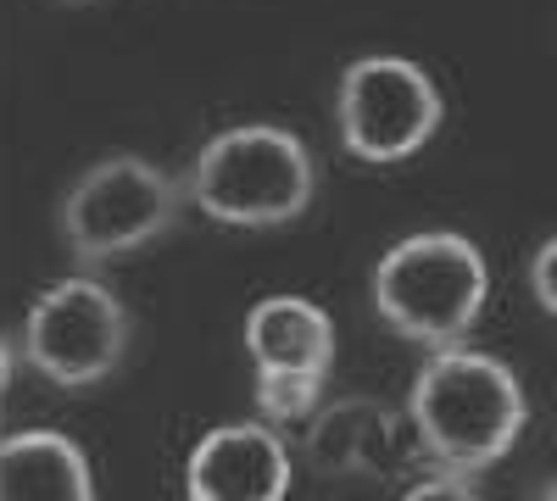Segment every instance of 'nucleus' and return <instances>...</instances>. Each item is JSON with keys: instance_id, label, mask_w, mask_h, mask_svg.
Segmentation results:
<instances>
[{"instance_id": "1", "label": "nucleus", "mask_w": 557, "mask_h": 501, "mask_svg": "<svg viewBox=\"0 0 557 501\" xmlns=\"http://www.w3.org/2000/svg\"><path fill=\"white\" fill-rule=\"evenodd\" d=\"M412 429L435 463L451 474H474L502 463L524 435V385L491 351L441 346L412 379Z\"/></svg>"}, {"instance_id": "2", "label": "nucleus", "mask_w": 557, "mask_h": 501, "mask_svg": "<svg viewBox=\"0 0 557 501\" xmlns=\"http://www.w3.org/2000/svg\"><path fill=\"white\" fill-rule=\"evenodd\" d=\"M190 196L212 223H228V229H278L312 206L318 167L301 134L278 123H240L201 146Z\"/></svg>"}, {"instance_id": "3", "label": "nucleus", "mask_w": 557, "mask_h": 501, "mask_svg": "<svg viewBox=\"0 0 557 501\" xmlns=\"http://www.w3.org/2000/svg\"><path fill=\"white\" fill-rule=\"evenodd\" d=\"M485 296H491V267H485L480 246L451 229L407 235L374 267L380 317L396 335L430 346V351L462 346V335L480 324Z\"/></svg>"}, {"instance_id": "4", "label": "nucleus", "mask_w": 557, "mask_h": 501, "mask_svg": "<svg viewBox=\"0 0 557 501\" xmlns=\"http://www.w3.org/2000/svg\"><path fill=\"white\" fill-rule=\"evenodd\" d=\"M178 212L173 178L146 156H101L89 162L62 196V235L78 262H112L151 246Z\"/></svg>"}, {"instance_id": "5", "label": "nucleus", "mask_w": 557, "mask_h": 501, "mask_svg": "<svg viewBox=\"0 0 557 501\" xmlns=\"http://www.w3.org/2000/svg\"><path fill=\"white\" fill-rule=\"evenodd\" d=\"M446 107L435 78L407 62V57H357L341 73V96H335V123H341V146L357 162H407L418 156L435 128H441Z\"/></svg>"}, {"instance_id": "6", "label": "nucleus", "mask_w": 557, "mask_h": 501, "mask_svg": "<svg viewBox=\"0 0 557 501\" xmlns=\"http://www.w3.org/2000/svg\"><path fill=\"white\" fill-rule=\"evenodd\" d=\"M23 351L28 362L62 390H89L117 374L128 356V312L96 279H62L39 290L23 317Z\"/></svg>"}, {"instance_id": "7", "label": "nucleus", "mask_w": 557, "mask_h": 501, "mask_svg": "<svg viewBox=\"0 0 557 501\" xmlns=\"http://www.w3.org/2000/svg\"><path fill=\"white\" fill-rule=\"evenodd\" d=\"M290 451L268 424H218L184 463V501H285Z\"/></svg>"}, {"instance_id": "8", "label": "nucleus", "mask_w": 557, "mask_h": 501, "mask_svg": "<svg viewBox=\"0 0 557 501\" xmlns=\"http://www.w3.org/2000/svg\"><path fill=\"white\" fill-rule=\"evenodd\" d=\"M0 501H96V468L62 429H17L0 440Z\"/></svg>"}, {"instance_id": "9", "label": "nucleus", "mask_w": 557, "mask_h": 501, "mask_svg": "<svg viewBox=\"0 0 557 501\" xmlns=\"http://www.w3.org/2000/svg\"><path fill=\"white\" fill-rule=\"evenodd\" d=\"M246 351L257 374L290 368V374H323L335 362V317L307 296H262L246 312Z\"/></svg>"}, {"instance_id": "10", "label": "nucleus", "mask_w": 557, "mask_h": 501, "mask_svg": "<svg viewBox=\"0 0 557 501\" xmlns=\"http://www.w3.org/2000/svg\"><path fill=\"white\" fill-rule=\"evenodd\" d=\"M323 396V374H290V368H268L257 374V413L273 424H296L307 418Z\"/></svg>"}, {"instance_id": "11", "label": "nucleus", "mask_w": 557, "mask_h": 501, "mask_svg": "<svg viewBox=\"0 0 557 501\" xmlns=\"http://www.w3.org/2000/svg\"><path fill=\"white\" fill-rule=\"evenodd\" d=\"M530 296H535V301L557 317V235H552V240H546V246L530 256Z\"/></svg>"}, {"instance_id": "12", "label": "nucleus", "mask_w": 557, "mask_h": 501, "mask_svg": "<svg viewBox=\"0 0 557 501\" xmlns=\"http://www.w3.org/2000/svg\"><path fill=\"white\" fill-rule=\"evenodd\" d=\"M401 501H480V496H474V485L462 479V474L446 468V474H435V479H424V485H412Z\"/></svg>"}, {"instance_id": "13", "label": "nucleus", "mask_w": 557, "mask_h": 501, "mask_svg": "<svg viewBox=\"0 0 557 501\" xmlns=\"http://www.w3.org/2000/svg\"><path fill=\"white\" fill-rule=\"evenodd\" d=\"M535 501H557V485H546V490H541V496H535Z\"/></svg>"}, {"instance_id": "14", "label": "nucleus", "mask_w": 557, "mask_h": 501, "mask_svg": "<svg viewBox=\"0 0 557 501\" xmlns=\"http://www.w3.org/2000/svg\"><path fill=\"white\" fill-rule=\"evenodd\" d=\"M73 7H101V0H73Z\"/></svg>"}]
</instances>
